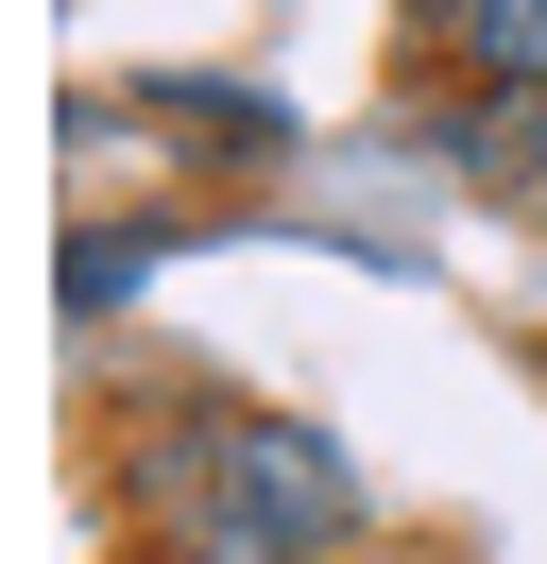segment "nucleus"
I'll return each mask as SVG.
<instances>
[{
    "mask_svg": "<svg viewBox=\"0 0 547 564\" xmlns=\"http://www.w3.org/2000/svg\"><path fill=\"white\" fill-rule=\"evenodd\" d=\"M205 479H223L239 513H274L291 547H325V564L360 547V462H342L308 411H223V427H205Z\"/></svg>",
    "mask_w": 547,
    "mask_h": 564,
    "instance_id": "nucleus-1",
    "label": "nucleus"
},
{
    "mask_svg": "<svg viewBox=\"0 0 547 564\" xmlns=\"http://www.w3.org/2000/svg\"><path fill=\"white\" fill-rule=\"evenodd\" d=\"M428 35L479 104H547V0H428Z\"/></svg>",
    "mask_w": 547,
    "mask_h": 564,
    "instance_id": "nucleus-2",
    "label": "nucleus"
},
{
    "mask_svg": "<svg viewBox=\"0 0 547 564\" xmlns=\"http://www.w3.org/2000/svg\"><path fill=\"white\" fill-rule=\"evenodd\" d=\"M171 564H325V547H291L274 513H239L223 479H205V445L171 462Z\"/></svg>",
    "mask_w": 547,
    "mask_h": 564,
    "instance_id": "nucleus-3",
    "label": "nucleus"
},
{
    "mask_svg": "<svg viewBox=\"0 0 547 564\" xmlns=\"http://www.w3.org/2000/svg\"><path fill=\"white\" fill-rule=\"evenodd\" d=\"M171 240H189V223H86V240H68V325H103V308H120V291L154 274Z\"/></svg>",
    "mask_w": 547,
    "mask_h": 564,
    "instance_id": "nucleus-4",
    "label": "nucleus"
},
{
    "mask_svg": "<svg viewBox=\"0 0 547 564\" xmlns=\"http://www.w3.org/2000/svg\"><path fill=\"white\" fill-rule=\"evenodd\" d=\"M342 564H428V547H342Z\"/></svg>",
    "mask_w": 547,
    "mask_h": 564,
    "instance_id": "nucleus-5",
    "label": "nucleus"
}]
</instances>
